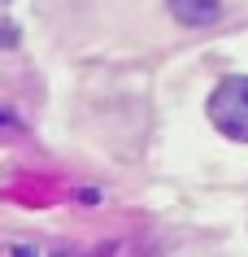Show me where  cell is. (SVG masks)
Returning a JSON list of instances; mask_svg holds the SVG:
<instances>
[{"label":"cell","instance_id":"cell-2","mask_svg":"<svg viewBox=\"0 0 248 257\" xmlns=\"http://www.w3.org/2000/svg\"><path fill=\"white\" fill-rule=\"evenodd\" d=\"M165 9L183 27H213L222 14V0H165Z\"/></svg>","mask_w":248,"mask_h":257},{"label":"cell","instance_id":"cell-1","mask_svg":"<svg viewBox=\"0 0 248 257\" xmlns=\"http://www.w3.org/2000/svg\"><path fill=\"white\" fill-rule=\"evenodd\" d=\"M209 122L218 126L226 140L248 144V74L222 79L209 96Z\"/></svg>","mask_w":248,"mask_h":257}]
</instances>
